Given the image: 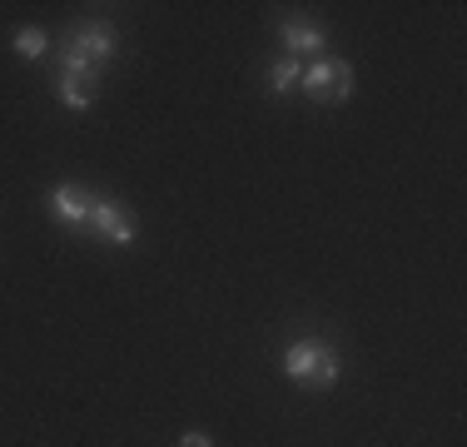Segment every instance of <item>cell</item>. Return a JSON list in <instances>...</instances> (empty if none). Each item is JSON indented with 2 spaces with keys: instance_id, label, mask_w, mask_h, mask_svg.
Wrapping results in <instances>:
<instances>
[{
  "instance_id": "1",
  "label": "cell",
  "mask_w": 467,
  "mask_h": 447,
  "mask_svg": "<svg viewBox=\"0 0 467 447\" xmlns=\"http://www.w3.org/2000/svg\"><path fill=\"white\" fill-rule=\"evenodd\" d=\"M284 373L304 388H333L338 383V348L328 338H304L284 353Z\"/></svg>"
},
{
  "instance_id": "2",
  "label": "cell",
  "mask_w": 467,
  "mask_h": 447,
  "mask_svg": "<svg viewBox=\"0 0 467 447\" xmlns=\"http://www.w3.org/2000/svg\"><path fill=\"white\" fill-rule=\"evenodd\" d=\"M298 85H304L318 105H343L348 89H353V65L338 60V55H318L314 65H304V80Z\"/></svg>"
},
{
  "instance_id": "3",
  "label": "cell",
  "mask_w": 467,
  "mask_h": 447,
  "mask_svg": "<svg viewBox=\"0 0 467 447\" xmlns=\"http://www.w3.org/2000/svg\"><path fill=\"white\" fill-rule=\"evenodd\" d=\"M85 229L95 234V239L115 244V249H130L135 244V214H130L125 204H115V199L95 194V209H90V224Z\"/></svg>"
},
{
  "instance_id": "4",
  "label": "cell",
  "mask_w": 467,
  "mask_h": 447,
  "mask_svg": "<svg viewBox=\"0 0 467 447\" xmlns=\"http://www.w3.org/2000/svg\"><path fill=\"white\" fill-rule=\"evenodd\" d=\"M70 50H80L85 60H90L95 70H99V65H105V60H115L119 40H115V30H109L105 20H90V26H80V30H75V36H70Z\"/></svg>"
},
{
  "instance_id": "5",
  "label": "cell",
  "mask_w": 467,
  "mask_h": 447,
  "mask_svg": "<svg viewBox=\"0 0 467 447\" xmlns=\"http://www.w3.org/2000/svg\"><path fill=\"white\" fill-rule=\"evenodd\" d=\"M50 209H55V219H60V224L85 229V224H90V209H95V194H90V189H80V184H60L50 194Z\"/></svg>"
},
{
  "instance_id": "6",
  "label": "cell",
  "mask_w": 467,
  "mask_h": 447,
  "mask_svg": "<svg viewBox=\"0 0 467 447\" xmlns=\"http://www.w3.org/2000/svg\"><path fill=\"white\" fill-rule=\"evenodd\" d=\"M279 36H284V50H288V60H298V55H318V50L328 45V40H324V30H318V26H308L304 16H288Z\"/></svg>"
},
{
  "instance_id": "7",
  "label": "cell",
  "mask_w": 467,
  "mask_h": 447,
  "mask_svg": "<svg viewBox=\"0 0 467 447\" xmlns=\"http://www.w3.org/2000/svg\"><path fill=\"white\" fill-rule=\"evenodd\" d=\"M60 105L65 109H90L95 95H99V80H75V75H60Z\"/></svg>"
},
{
  "instance_id": "8",
  "label": "cell",
  "mask_w": 467,
  "mask_h": 447,
  "mask_svg": "<svg viewBox=\"0 0 467 447\" xmlns=\"http://www.w3.org/2000/svg\"><path fill=\"white\" fill-rule=\"evenodd\" d=\"M16 55H20V60H46V55H50V36H46V30H36V26L20 30V36H16Z\"/></svg>"
},
{
  "instance_id": "9",
  "label": "cell",
  "mask_w": 467,
  "mask_h": 447,
  "mask_svg": "<svg viewBox=\"0 0 467 447\" xmlns=\"http://www.w3.org/2000/svg\"><path fill=\"white\" fill-rule=\"evenodd\" d=\"M298 80H304V65H298V60H279L269 70V89H274V95H288Z\"/></svg>"
},
{
  "instance_id": "10",
  "label": "cell",
  "mask_w": 467,
  "mask_h": 447,
  "mask_svg": "<svg viewBox=\"0 0 467 447\" xmlns=\"http://www.w3.org/2000/svg\"><path fill=\"white\" fill-rule=\"evenodd\" d=\"M60 75H75V80H99V70H95L90 60H85L80 50H70V45L60 50Z\"/></svg>"
},
{
  "instance_id": "11",
  "label": "cell",
  "mask_w": 467,
  "mask_h": 447,
  "mask_svg": "<svg viewBox=\"0 0 467 447\" xmlns=\"http://www.w3.org/2000/svg\"><path fill=\"white\" fill-rule=\"evenodd\" d=\"M180 447H214V438H209V432H184Z\"/></svg>"
}]
</instances>
